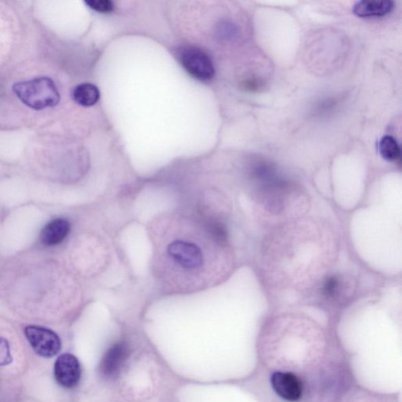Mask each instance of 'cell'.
Instances as JSON below:
<instances>
[{
	"mask_svg": "<svg viewBox=\"0 0 402 402\" xmlns=\"http://www.w3.org/2000/svg\"><path fill=\"white\" fill-rule=\"evenodd\" d=\"M13 91L21 103L35 110L53 108L61 99L55 81L47 77L16 83Z\"/></svg>",
	"mask_w": 402,
	"mask_h": 402,
	"instance_id": "cell-1",
	"label": "cell"
},
{
	"mask_svg": "<svg viewBox=\"0 0 402 402\" xmlns=\"http://www.w3.org/2000/svg\"><path fill=\"white\" fill-rule=\"evenodd\" d=\"M179 61L192 77L201 81H208L214 76V67L210 57L205 51L194 47L181 48Z\"/></svg>",
	"mask_w": 402,
	"mask_h": 402,
	"instance_id": "cell-2",
	"label": "cell"
},
{
	"mask_svg": "<svg viewBox=\"0 0 402 402\" xmlns=\"http://www.w3.org/2000/svg\"><path fill=\"white\" fill-rule=\"evenodd\" d=\"M25 335L34 351L42 357H55L61 351L60 338L51 329L29 325L26 327Z\"/></svg>",
	"mask_w": 402,
	"mask_h": 402,
	"instance_id": "cell-3",
	"label": "cell"
},
{
	"mask_svg": "<svg viewBox=\"0 0 402 402\" xmlns=\"http://www.w3.org/2000/svg\"><path fill=\"white\" fill-rule=\"evenodd\" d=\"M168 253L177 264L186 270H195L202 266V251L194 243L177 240L169 244Z\"/></svg>",
	"mask_w": 402,
	"mask_h": 402,
	"instance_id": "cell-4",
	"label": "cell"
},
{
	"mask_svg": "<svg viewBox=\"0 0 402 402\" xmlns=\"http://www.w3.org/2000/svg\"><path fill=\"white\" fill-rule=\"evenodd\" d=\"M55 377L57 383L65 388H73L81 377V368L78 359L71 353L59 356L55 364Z\"/></svg>",
	"mask_w": 402,
	"mask_h": 402,
	"instance_id": "cell-5",
	"label": "cell"
},
{
	"mask_svg": "<svg viewBox=\"0 0 402 402\" xmlns=\"http://www.w3.org/2000/svg\"><path fill=\"white\" fill-rule=\"evenodd\" d=\"M129 355L130 349L126 342H119L112 345L101 359V374L108 379L116 377L121 372Z\"/></svg>",
	"mask_w": 402,
	"mask_h": 402,
	"instance_id": "cell-6",
	"label": "cell"
},
{
	"mask_svg": "<svg viewBox=\"0 0 402 402\" xmlns=\"http://www.w3.org/2000/svg\"><path fill=\"white\" fill-rule=\"evenodd\" d=\"M271 385L277 394L288 401L301 399L303 384L296 375L292 373L277 372L272 375Z\"/></svg>",
	"mask_w": 402,
	"mask_h": 402,
	"instance_id": "cell-7",
	"label": "cell"
},
{
	"mask_svg": "<svg viewBox=\"0 0 402 402\" xmlns=\"http://www.w3.org/2000/svg\"><path fill=\"white\" fill-rule=\"evenodd\" d=\"M394 8V2L389 0H362L353 5V12L360 18H382Z\"/></svg>",
	"mask_w": 402,
	"mask_h": 402,
	"instance_id": "cell-8",
	"label": "cell"
},
{
	"mask_svg": "<svg viewBox=\"0 0 402 402\" xmlns=\"http://www.w3.org/2000/svg\"><path fill=\"white\" fill-rule=\"evenodd\" d=\"M71 232V223L66 218H58L48 223L40 234L41 243L45 246L61 244Z\"/></svg>",
	"mask_w": 402,
	"mask_h": 402,
	"instance_id": "cell-9",
	"label": "cell"
},
{
	"mask_svg": "<svg viewBox=\"0 0 402 402\" xmlns=\"http://www.w3.org/2000/svg\"><path fill=\"white\" fill-rule=\"evenodd\" d=\"M100 98L99 90L95 85L84 83L77 86L73 91V99L84 107H90L98 103Z\"/></svg>",
	"mask_w": 402,
	"mask_h": 402,
	"instance_id": "cell-10",
	"label": "cell"
},
{
	"mask_svg": "<svg viewBox=\"0 0 402 402\" xmlns=\"http://www.w3.org/2000/svg\"><path fill=\"white\" fill-rule=\"evenodd\" d=\"M347 285L345 279L340 276H331L324 281L321 293L326 300L336 301L347 292Z\"/></svg>",
	"mask_w": 402,
	"mask_h": 402,
	"instance_id": "cell-11",
	"label": "cell"
},
{
	"mask_svg": "<svg viewBox=\"0 0 402 402\" xmlns=\"http://www.w3.org/2000/svg\"><path fill=\"white\" fill-rule=\"evenodd\" d=\"M378 149L381 157L388 162H394L400 160L401 149L396 139L390 136H385L378 145Z\"/></svg>",
	"mask_w": 402,
	"mask_h": 402,
	"instance_id": "cell-12",
	"label": "cell"
},
{
	"mask_svg": "<svg viewBox=\"0 0 402 402\" xmlns=\"http://www.w3.org/2000/svg\"><path fill=\"white\" fill-rule=\"evenodd\" d=\"M13 362V357L9 342L0 337V366H8Z\"/></svg>",
	"mask_w": 402,
	"mask_h": 402,
	"instance_id": "cell-13",
	"label": "cell"
},
{
	"mask_svg": "<svg viewBox=\"0 0 402 402\" xmlns=\"http://www.w3.org/2000/svg\"><path fill=\"white\" fill-rule=\"evenodd\" d=\"M86 3L90 8L101 13H110L114 10V4L110 0H90Z\"/></svg>",
	"mask_w": 402,
	"mask_h": 402,
	"instance_id": "cell-14",
	"label": "cell"
},
{
	"mask_svg": "<svg viewBox=\"0 0 402 402\" xmlns=\"http://www.w3.org/2000/svg\"><path fill=\"white\" fill-rule=\"evenodd\" d=\"M210 232L213 237L221 242H224L227 239V231L221 223H216L211 225Z\"/></svg>",
	"mask_w": 402,
	"mask_h": 402,
	"instance_id": "cell-15",
	"label": "cell"
},
{
	"mask_svg": "<svg viewBox=\"0 0 402 402\" xmlns=\"http://www.w3.org/2000/svg\"><path fill=\"white\" fill-rule=\"evenodd\" d=\"M262 87L264 84L257 79H249L243 83V88L249 91H259Z\"/></svg>",
	"mask_w": 402,
	"mask_h": 402,
	"instance_id": "cell-16",
	"label": "cell"
}]
</instances>
